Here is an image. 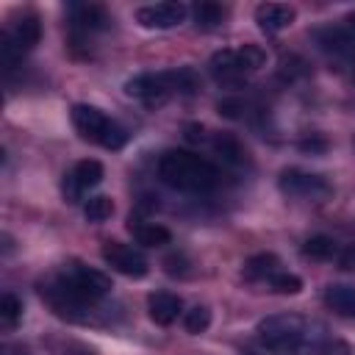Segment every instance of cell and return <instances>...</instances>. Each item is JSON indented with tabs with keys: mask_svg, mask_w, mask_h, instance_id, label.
<instances>
[{
	"mask_svg": "<svg viewBox=\"0 0 355 355\" xmlns=\"http://www.w3.org/2000/svg\"><path fill=\"white\" fill-rule=\"evenodd\" d=\"M336 261H338V266H341V269H355V244L341 247V250H338V255H336Z\"/></svg>",
	"mask_w": 355,
	"mask_h": 355,
	"instance_id": "27",
	"label": "cell"
},
{
	"mask_svg": "<svg viewBox=\"0 0 355 355\" xmlns=\"http://www.w3.org/2000/svg\"><path fill=\"white\" fill-rule=\"evenodd\" d=\"M103 261L114 269V272H119V275H125V277H144L147 272H150V263H147V258L136 250V247H130V244H122V241H114V239H108V241H103Z\"/></svg>",
	"mask_w": 355,
	"mask_h": 355,
	"instance_id": "8",
	"label": "cell"
},
{
	"mask_svg": "<svg viewBox=\"0 0 355 355\" xmlns=\"http://www.w3.org/2000/svg\"><path fill=\"white\" fill-rule=\"evenodd\" d=\"M103 180V164L94 161V158H83L78 161L61 180V191H64V200L67 202H80L83 194L89 189H94L97 183Z\"/></svg>",
	"mask_w": 355,
	"mask_h": 355,
	"instance_id": "9",
	"label": "cell"
},
{
	"mask_svg": "<svg viewBox=\"0 0 355 355\" xmlns=\"http://www.w3.org/2000/svg\"><path fill=\"white\" fill-rule=\"evenodd\" d=\"M313 39H316V44L324 53H333V55H349V53H355V33H349L341 22L316 28L313 31Z\"/></svg>",
	"mask_w": 355,
	"mask_h": 355,
	"instance_id": "13",
	"label": "cell"
},
{
	"mask_svg": "<svg viewBox=\"0 0 355 355\" xmlns=\"http://www.w3.org/2000/svg\"><path fill=\"white\" fill-rule=\"evenodd\" d=\"M266 64V53L258 44H241L236 50H216L208 61V69L216 83L239 86L247 75L258 72Z\"/></svg>",
	"mask_w": 355,
	"mask_h": 355,
	"instance_id": "6",
	"label": "cell"
},
{
	"mask_svg": "<svg viewBox=\"0 0 355 355\" xmlns=\"http://www.w3.org/2000/svg\"><path fill=\"white\" fill-rule=\"evenodd\" d=\"M269 286H272V291H277V294H300V291H302V280H300L297 275H291V272H277V275L269 280Z\"/></svg>",
	"mask_w": 355,
	"mask_h": 355,
	"instance_id": "26",
	"label": "cell"
},
{
	"mask_svg": "<svg viewBox=\"0 0 355 355\" xmlns=\"http://www.w3.org/2000/svg\"><path fill=\"white\" fill-rule=\"evenodd\" d=\"M72 125L80 133V139L100 144L105 150H122L128 141V130L119 122H114L105 111H100L97 105H89V103L72 105Z\"/></svg>",
	"mask_w": 355,
	"mask_h": 355,
	"instance_id": "5",
	"label": "cell"
},
{
	"mask_svg": "<svg viewBox=\"0 0 355 355\" xmlns=\"http://www.w3.org/2000/svg\"><path fill=\"white\" fill-rule=\"evenodd\" d=\"M8 33H11V39L17 42V47H19L22 53H28V50H33V47L39 44V39H42V22H39L36 14H22V17L14 22V28H11Z\"/></svg>",
	"mask_w": 355,
	"mask_h": 355,
	"instance_id": "19",
	"label": "cell"
},
{
	"mask_svg": "<svg viewBox=\"0 0 355 355\" xmlns=\"http://www.w3.org/2000/svg\"><path fill=\"white\" fill-rule=\"evenodd\" d=\"M324 147H327L324 139H305V141H300V150H305V153H322Z\"/></svg>",
	"mask_w": 355,
	"mask_h": 355,
	"instance_id": "29",
	"label": "cell"
},
{
	"mask_svg": "<svg viewBox=\"0 0 355 355\" xmlns=\"http://www.w3.org/2000/svg\"><path fill=\"white\" fill-rule=\"evenodd\" d=\"M111 214H114V202H111V197H105V194L89 197V200L83 202V216H86L89 222H105V219H111Z\"/></svg>",
	"mask_w": 355,
	"mask_h": 355,
	"instance_id": "22",
	"label": "cell"
},
{
	"mask_svg": "<svg viewBox=\"0 0 355 355\" xmlns=\"http://www.w3.org/2000/svg\"><path fill=\"white\" fill-rule=\"evenodd\" d=\"M158 178L178 191H189V194H205L211 189L219 186L222 172L214 161L189 153V150H166L158 158Z\"/></svg>",
	"mask_w": 355,
	"mask_h": 355,
	"instance_id": "3",
	"label": "cell"
},
{
	"mask_svg": "<svg viewBox=\"0 0 355 355\" xmlns=\"http://www.w3.org/2000/svg\"><path fill=\"white\" fill-rule=\"evenodd\" d=\"M200 86V78L191 67L164 69V72H141L125 83V94L141 100L144 105L155 108L164 105L175 94H194Z\"/></svg>",
	"mask_w": 355,
	"mask_h": 355,
	"instance_id": "4",
	"label": "cell"
},
{
	"mask_svg": "<svg viewBox=\"0 0 355 355\" xmlns=\"http://www.w3.org/2000/svg\"><path fill=\"white\" fill-rule=\"evenodd\" d=\"M258 338L272 355H349V347L333 338L322 322L300 313H275L261 319Z\"/></svg>",
	"mask_w": 355,
	"mask_h": 355,
	"instance_id": "1",
	"label": "cell"
},
{
	"mask_svg": "<svg viewBox=\"0 0 355 355\" xmlns=\"http://www.w3.org/2000/svg\"><path fill=\"white\" fill-rule=\"evenodd\" d=\"M338 244L330 239V236H311L305 244H302V255L305 258H311V261H330V258H336L338 255Z\"/></svg>",
	"mask_w": 355,
	"mask_h": 355,
	"instance_id": "21",
	"label": "cell"
},
{
	"mask_svg": "<svg viewBox=\"0 0 355 355\" xmlns=\"http://www.w3.org/2000/svg\"><path fill=\"white\" fill-rule=\"evenodd\" d=\"M277 189L294 200H324L333 194V186L322 175H313L297 166H288L277 175Z\"/></svg>",
	"mask_w": 355,
	"mask_h": 355,
	"instance_id": "7",
	"label": "cell"
},
{
	"mask_svg": "<svg viewBox=\"0 0 355 355\" xmlns=\"http://www.w3.org/2000/svg\"><path fill=\"white\" fill-rule=\"evenodd\" d=\"M324 305L344 319H355V286L349 283H330L324 288Z\"/></svg>",
	"mask_w": 355,
	"mask_h": 355,
	"instance_id": "17",
	"label": "cell"
},
{
	"mask_svg": "<svg viewBox=\"0 0 355 355\" xmlns=\"http://www.w3.org/2000/svg\"><path fill=\"white\" fill-rule=\"evenodd\" d=\"M191 19H194V25L197 28H202V31H211V28H216V25H222V19H225V6H219V3H208V0H202V3H194L191 8Z\"/></svg>",
	"mask_w": 355,
	"mask_h": 355,
	"instance_id": "20",
	"label": "cell"
},
{
	"mask_svg": "<svg viewBox=\"0 0 355 355\" xmlns=\"http://www.w3.org/2000/svg\"><path fill=\"white\" fill-rule=\"evenodd\" d=\"M0 316H3V322H6L8 327H14V324L19 322V316H22V302H19L17 294L6 291V294L0 297Z\"/></svg>",
	"mask_w": 355,
	"mask_h": 355,
	"instance_id": "25",
	"label": "cell"
},
{
	"mask_svg": "<svg viewBox=\"0 0 355 355\" xmlns=\"http://www.w3.org/2000/svg\"><path fill=\"white\" fill-rule=\"evenodd\" d=\"M67 17H69V28L78 36L105 31L111 25V14L97 3H72V6H67Z\"/></svg>",
	"mask_w": 355,
	"mask_h": 355,
	"instance_id": "11",
	"label": "cell"
},
{
	"mask_svg": "<svg viewBox=\"0 0 355 355\" xmlns=\"http://www.w3.org/2000/svg\"><path fill=\"white\" fill-rule=\"evenodd\" d=\"M302 75H308V61L302 58V55H294V53H288V55H283L280 58V78L283 80H297V78H302Z\"/></svg>",
	"mask_w": 355,
	"mask_h": 355,
	"instance_id": "24",
	"label": "cell"
},
{
	"mask_svg": "<svg viewBox=\"0 0 355 355\" xmlns=\"http://www.w3.org/2000/svg\"><path fill=\"white\" fill-rule=\"evenodd\" d=\"M280 266H283V263H280V258H277L275 252H258V255H250V258L244 261L241 275H244V280H250V283H269L277 272H283Z\"/></svg>",
	"mask_w": 355,
	"mask_h": 355,
	"instance_id": "16",
	"label": "cell"
},
{
	"mask_svg": "<svg viewBox=\"0 0 355 355\" xmlns=\"http://www.w3.org/2000/svg\"><path fill=\"white\" fill-rule=\"evenodd\" d=\"M297 19V8L288 3H261L255 8V22L263 33H280Z\"/></svg>",
	"mask_w": 355,
	"mask_h": 355,
	"instance_id": "12",
	"label": "cell"
},
{
	"mask_svg": "<svg viewBox=\"0 0 355 355\" xmlns=\"http://www.w3.org/2000/svg\"><path fill=\"white\" fill-rule=\"evenodd\" d=\"M186 139L200 144V141H208V130L202 125H186Z\"/></svg>",
	"mask_w": 355,
	"mask_h": 355,
	"instance_id": "28",
	"label": "cell"
},
{
	"mask_svg": "<svg viewBox=\"0 0 355 355\" xmlns=\"http://www.w3.org/2000/svg\"><path fill=\"white\" fill-rule=\"evenodd\" d=\"M341 25L349 31V33H355V11H349V14H344L341 17Z\"/></svg>",
	"mask_w": 355,
	"mask_h": 355,
	"instance_id": "30",
	"label": "cell"
},
{
	"mask_svg": "<svg viewBox=\"0 0 355 355\" xmlns=\"http://www.w3.org/2000/svg\"><path fill=\"white\" fill-rule=\"evenodd\" d=\"M183 327H186V333H191V336L205 333V330L211 327V311H208L205 305H194L191 311H186V316H183Z\"/></svg>",
	"mask_w": 355,
	"mask_h": 355,
	"instance_id": "23",
	"label": "cell"
},
{
	"mask_svg": "<svg viewBox=\"0 0 355 355\" xmlns=\"http://www.w3.org/2000/svg\"><path fill=\"white\" fill-rule=\"evenodd\" d=\"M186 14H189V6L183 3H153V6L136 8V22L150 31H166V28L180 25Z\"/></svg>",
	"mask_w": 355,
	"mask_h": 355,
	"instance_id": "10",
	"label": "cell"
},
{
	"mask_svg": "<svg viewBox=\"0 0 355 355\" xmlns=\"http://www.w3.org/2000/svg\"><path fill=\"white\" fill-rule=\"evenodd\" d=\"M128 230L133 233V239L141 244V247H164L172 241V233L164 227V225H155V222H144L139 216L130 214V222H128Z\"/></svg>",
	"mask_w": 355,
	"mask_h": 355,
	"instance_id": "18",
	"label": "cell"
},
{
	"mask_svg": "<svg viewBox=\"0 0 355 355\" xmlns=\"http://www.w3.org/2000/svg\"><path fill=\"white\" fill-rule=\"evenodd\" d=\"M211 150H214V155H219L222 158V164H227V166H250V153H247V147L233 136V133H214L211 139Z\"/></svg>",
	"mask_w": 355,
	"mask_h": 355,
	"instance_id": "14",
	"label": "cell"
},
{
	"mask_svg": "<svg viewBox=\"0 0 355 355\" xmlns=\"http://www.w3.org/2000/svg\"><path fill=\"white\" fill-rule=\"evenodd\" d=\"M108 291H111V277L80 261H67L55 275H50L39 286V294L47 300V305L58 316H69V319H78L80 311L103 300Z\"/></svg>",
	"mask_w": 355,
	"mask_h": 355,
	"instance_id": "2",
	"label": "cell"
},
{
	"mask_svg": "<svg viewBox=\"0 0 355 355\" xmlns=\"http://www.w3.org/2000/svg\"><path fill=\"white\" fill-rule=\"evenodd\" d=\"M183 311V302L178 294H169V291H155L147 297V313L155 324H172Z\"/></svg>",
	"mask_w": 355,
	"mask_h": 355,
	"instance_id": "15",
	"label": "cell"
}]
</instances>
